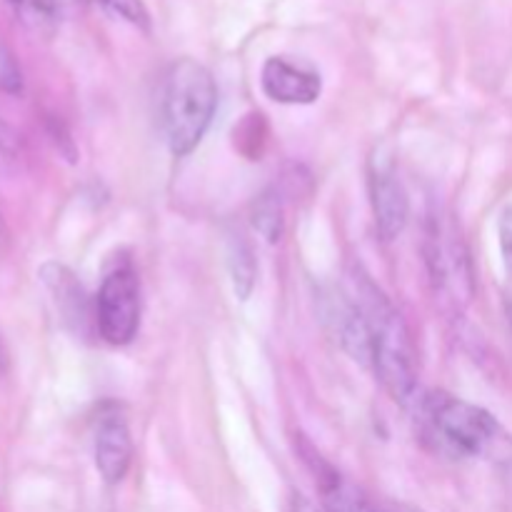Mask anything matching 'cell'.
I'll return each mask as SVG.
<instances>
[{
  "instance_id": "cell-1",
  "label": "cell",
  "mask_w": 512,
  "mask_h": 512,
  "mask_svg": "<svg viewBox=\"0 0 512 512\" xmlns=\"http://www.w3.org/2000/svg\"><path fill=\"white\" fill-rule=\"evenodd\" d=\"M348 295L363 320L368 368L395 403L413 405L418 400V353L408 323L365 270L350 273Z\"/></svg>"
},
{
  "instance_id": "cell-2",
  "label": "cell",
  "mask_w": 512,
  "mask_h": 512,
  "mask_svg": "<svg viewBox=\"0 0 512 512\" xmlns=\"http://www.w3.org/2000/svg\"><path fill=\"white\" fill-rule=\"evenodd\" d=\"M418 425L425 443L448 458L512 463V435L493 413L445 390L418 395Z\"/></svg>"
},
{
  "instance_id": "cell-3",
  "label": "cell",
  "mask_w": 512,
  "mask_h": 512,
  "mask_svg": "<svg viewBox=\"0 0 512 512\" xmlns=\"http://www.w3.org/2000/svg\"><path fill=\"white\" fill-rule=\"evenodd\" d=\"M218 110L213 73L193 58L175 60L160 88V125L175 158H185L200 145Z\"/></svg>"
},
{
  "instance_id": "cell-4",
  "label": "cell",
  "mask_w": 512,
  "mask_h": 512,
  "mask_svg": "<svg viewBox=\"0 0 512 512\" xmlns=\"http://www.w3.org/2000/svg\"><path fill=\"white\" fill-rule=\"evenodd\" d=\"M140 313H143V298H140L138 270L128 258H123L105 273L95 295V330L108 345L123 348L138 335Z\"/></svg>"
},
{
  "instance_id": "cell-5",
  "label": "cell",
  "mask_w": 512,
  "mask_h": 512,
  "mask_svg": "<svg viewBox=\"0 0 512 512\" xmlns=\"http://www.w3.org/2000/svg\"><path fill=\"white\" fill-rule=\"evenodd\" d=\"M425 263H428L435 288L448 293L450 300L463 305L473 300V263H470V253L463 238L453 225L440 223L438 218L430 220L428 235H425Z\"/></svg>"
},
{
  "instance_id": "cell-6",
  "label": "cell",
  "mask_w": 512,
  "mask_h": 512,
  "mask_svg": "<svg viewBox=\"0 0 512 512\" xmlns=\"http://www.w3.org/2000/svg\"><path fill=\"white\" fill-rule=\"evenodd\" d=\"M368 190L370 208H373L375 230L380 240L393 243L410 220V198L395 168L393 150L388 145H375L368 160Z\"/></svg>"
},
{
  "instance_id": "cell-7",
  "label": "cell",
  "mask_w": 512,
  "mask_h": 512,
  "mask_svg": "<svg viewBox=\"0 0 512 512\" xmlns=\"http://www.w3.org/2000/svg\"><path fill=\"white\" fill-rule=\"evenodd\" d=\"M93 455L95 468L105 483H123L130 465H133V438H130L128 420L118 410L100 415L98 428H95Z\"/></svg>"
},
{
  "instance_id": "cell-8",
  "label": "cell",
  "mask_w": 512,
  "mask_h": 512,
  "mask_svg": "<svg viewBox=\"0 0 512 512\" xmlns=\"http://www.w3.org/2000/svg\"><path fill=\"white\" fill-rule=\"evenodd\" d=\"M260 85L270 100L280 105H310L323 93V80L315 70L290 63L288 58H268Z\"/></svg>"
},
{
  "instance_id": "cell-9",
  "label": "cell",
  "mask_w": 512,
  "mask_h": 512,
  "mask_svg": "<svg viewBox=\"0 0 512 512\" xmlns=\"http://www.w3.org/2000/svg\"><path fill=\"white\" fill-rule=\"evenodd\" d=\"M300 455L313 470L315 483L323 495V512H383L358 485H353L333 465L325 463L323 455L305 440H300Z\"/></svg>"
},
{
  "instance_id": "cell-10",
  "label": "cell",
  "mask_w": 512,
  "mask_h": 512,
  "mask_svg": "<svg viewBox=\"0 0 512 512\" xmlns=\"http://www.w3.org/2000/svg\"><path fill=\"white\" fill-rule=\"evenodd\" d=\"M40 280H43V285L48 288L50 298H53L55 308H58L65 325H68L73 333H88L90 325H95V303L90 305L88 295H85L78 278H75L65 265L48 263L40 268Z\"/></svg>"
},
{
  "instance_id": "cell-11",
  "label": "cell",
  "mask_w": 512,
  "mask_h": 512,
  "mask_svg": "<svg viewBox=\"0 0 512 512\" xmlns=\"http://www.w3.org/2000/svg\"><path fill=\"white\" fill-rule=\"evenodd\" d=\"M228 270L238 300H248L255 290L258 260H255L253 245H250V240L240 230L228 235Z\"/></svg>"
},
{
  "instance_id": "cell-12",
  "label": "cell",
  "mask_w": 512,
  "mask_h": 512,
  "mask_svg": "<svg viewBox=\"0 0 512 512\" xmlns=\"http://www.w3.org/2000/svg\"><path fill=\"white\" fill-rule=\"evenodd\" d=\"M250 223L258 230L260 238H265L268 243H278L283 238L285 230V213H283V200L275 193L273 188L260 193L258 198L250 205Z\"/></svg>"
},
{
  "instance_id": "cell-13",
  "label": "cell",
  "mask_w": 512,
  "mask_h": 512,
  "mask_svg": "<svg viewBox=\"0 0 512 512\" xmlns=\"http://www.w3.org/2000/svg\"><path fill=\"white\" fill-rule=\"evenodd\" d=\"M23 90V73H20V65L15 60V55L10 53L8 45L0 40V93L18 95Z\"/></svg>"
},
{
  "instance_id": "cell-14",
  "label": "cell",
  "mask_w": 512,
  "mask_h": 512,
  "mask_svg": "<svg viewBox=\"0 0 512 512\" xmlns=\"http://www.w3.org/2000/svg\"><path fill=\"white\" fill-rule=\"evenodd\" d=\"M100 3H103L113 15L133 23L135 28H150V15L148 10H145L143 0H100Z\"/></svg>"
},
{
  "instance_id": "cell-15",
  "label": "cell",
  "mask_w": 512,
  "mask_h": 512,
  "mask_svg": "<svg viewBox=\"0 0 512 512\" xmlns=\"http://www.w3.org/2000/svg\"><path fill=\"white\" fill-rule=\"evenodd\" d=\"M20 158V138L8 123L0 120V165H13Z\"/></svg>"
},
{
  "instance_id": "cell-16",
  "label": "cell",
  "mask_w": 512,
  "mask_h": 512,
  "mask_svg": "<svg viewBox=\"0 0 512 512\" xmlns=\"http://www.w3.org/2000/svg\"><path fill=\"white\" fill-rule=\"evenodd\" d=\"M500 243H503V255L505 263H508L512 273V210L503 215V223H500Z\"/></svg>"
},
{
  "instance_id": "cell-17",
  "label": "cell",
  "mask_w": 512,
  "mask_h": 512,
  "mask_svg": "<svg viewBox=\"0 0 512 512\" xmlns=\"http://www.w3.org/2000/svg\"><path fill=\"white\" fill-rule=\"evenodd\" d=\"M288 512H320L310 500H305L303 495H293L288 503Z\"/></svg>"
},
{
  "instance_id": "cell-18",
  "label": "cell",
  "mask_w": 512,
  "mask_h": 512,
  "mask_svg": "<svg viewBox=\"0 0 512 512\" xmlns=\"http://www.w3.org/2000/svg\"><path fill=\"white\" fill-rule=\"evenodd\" d=\"M383 512H425V510H420V508H410V505H395V503H390V505H385V508H380Z\"/></svg>"
},
{
  "instance_id": "cell-19",
  "label": "cell",
  "mask_w": 512,
  "mask_h": 512,
  "mask_svg": "<svg viewBox=\"0 0 512 512\" xmlns=\"http://www.w3.org/2000/svg\"><path fill=\"white\" fill-rule=\"evenodd\" d=\"M5 243H8V228H5V220L0 215V250L5 248Z\"/></svg>"
},
{
  "instance_id": "cell-20",
  "label": "cell",
  "mask_w": 512,
  "mask_h": 512,
  "mask_svg": "<svg viewBox=\"0 0 512 512\" xmlns=\"http://www.w3.org/2000/svg\"><path fill=\"white\" fill-rule=\"evenodd\" d=\"M5 365H8V360H5V350H3V343H0V375L5 373Z\"/></svg>"
},
{
  "instance_id": "cell-21",
  "label": "cell",
  "mask_w": 512,
  "mask_h": 512,
  "mask_svg": "<svg viewBox=\"0 0 512 512\" xmlns=\"http://www.w3.org/2000/svg\"><path fill=\"white\" fill-rule=\"evenodd\" d=\"M508 320H510V330H512V303H508Z\"/></svg>"
}]
</instances>
